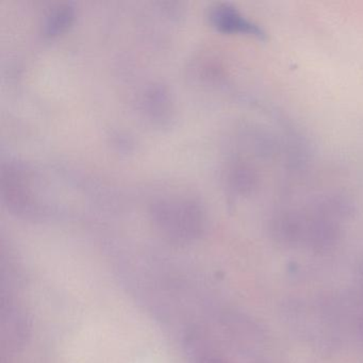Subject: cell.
<instances>
[{"mask_svg":"<svg viewBox=\"0 0 363 363\" xmlns=\"http://www.w3.org/2000/svg\"><path fill=\"white\" fill-rule=\"evenodd\" d=\"M214 26L225 33L248 35L258 40H265L267 33L259 25L244 18L240 12L228 6L216 8L211 14Z\"/></svg>","mask_w":363,"mask_h":363,"instance_id":"6da1fadb","label":"cell"},{"mask_svg":"<svg viewBox=\"0 0 363 363\" xmlns=\"http://www.w3.org/2000/svg\"><path fill=\"white\" fill-rule=\"evenodd\" d=\"M191 354L192 356H191L190 363H228L220 357L213 356L210 352H206L203 347H201V344L196 342L192 345Z\"/></svg>","mask_w":363,"mask_h":363,"instance_id":"7a4b0ae2","label":"cell"}]
</instances>
